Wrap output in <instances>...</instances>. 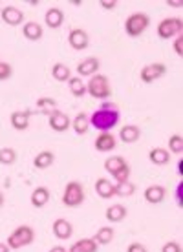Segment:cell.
I'll list each match as a JSON object with an SVG mask.
<instances>
[{
    "mask_svg": "<svg viewBox=\"0 0 183 252\" xmlns=\"http://www.w3.org/2000/svg\"><path fill=\"white\" fill-rule=\"evenodd\" d=\"M119 119L121 115L117 112V108L115 104L112 102H105L99 110H95L92 117H90V126H94L95 130H99V132H110L112 128L119 125Z\"/></svg>",
    "mask_w": 183,
    "mask_h": 252,
    "instance_id": "obj_1",
    "label": "cell"
},
{
    "mask_svg": "<svg viewBox=\"0 0 183 252\" xmlns=\"http://www.w3.org/2000/svg\"><path fill=\"white\" fill-rule=\"evenodd\" d=\"M105 168H107V172L114 177L117 183L128 181V177H130V164H128V161L123 156H112V158H108L105 161Z\"/></svg>",
    "mask_w": 183,
    "mask_h": 252,
    "instance_id": "obj_2",
    "label": "cell"
},
{
    "mask_svg": "<svg viewBox=\"0 0 183 252\" xmlns=\"http://www.w3.org/2000/svg\"><path fill=\"white\" fill-rule=\"evenodd\" d=\"M86 94L92 95L94 99L105 101L112 95V88H110V82H108L107 75H92L90 77L88 84H86Z\"/></svg>",
    "mask_w": 183,
    "mask_h": 252,
    "instance_id": "obj_3",
    "label": "cell"
},
{
    "mask_svg": "<svg viewBox=\"0 0 183 252\" xmlns=\"http://www.w3.org/2000/svg\"><path fill=\"white\" fill-rule=\"evenodd\" d=\"M33 240H35V230L30 225H20V227H17L9 234L6 243L9 249L17 251V249H22L26 245H32Z\"/></svg>",
    "mask_w": 183,
    "mask_h": 252,
    "instance_id": "obj_4",
    "label": "cell"
},
{
    "mask_svg": "<svg viewBox=\"0 0 183 252\" xmlns=\"http://www.w3.org/2000/svg\"><path fill=\"white\" fill-rule=\"evenodd\" d=\"M150 26V17L143 11L132 13L128 19L125 20V32L128 37H139L143 32H146V28Z\"/></svg>",
    "mask_w": 183,
    "mask_h": 252,
    "instance_id": "obj_5",
    "label": "cell"
},
{
    "mask_svg": "<svg viewBox=\"0 0 183 252\" xmlns=\"http://www.w3.org/2000/svg\"><path fill=\"white\" fill-rule=\"evenodd\" d=\"M86 199V192L82 189V185L79 181H70L66 187H64L63 192V203L68 208H77L81 207Z\"/></svg>",
    "mask_w": 183,
    "mask_h": 252,
    "instance_id": "obj_6",
    "label": "cell"
},
{
    "mask_svg": "<svg viewBox=\"0 0 183 252\" xmlns=\"http://www.w3.org/2000/svg\"><path fill=\"white\" fill-rule=\"evenodd\" d=\"M183 30V22L182 19L178 17H169V19H163L158 24V37L163 38V40H169V38H176Z\"/></svg>",
    "mask_w": 183,
    "mask_h": 252,
    "instance_id": "obj_7",
    "label": "cell"
},
{
    "mask_svg": "<svg viewBox=\"0 0 183 252\" xmlns=\"http://www.w3.org/2000/svg\"><path fill=\"white\" fill-rule=\"evenodd\" d=\"M165 73H167V66L163 63H150L146 64V66H143L139 77H141V81L145 82V84H150V82L161 79Z\"/></svg>",
    "mask_w": 183,
    "mask_h": 252,
    "instance_id": "obj_8",
    "label": "cell"
},
{
    "mask_svg": "<svg viewBox=\"0 0 183 252\" xmlns=\"http://www.w3.org/2000/svg\"><path fill=\"white\" fill-rule=\"evenodd\" d=\"M0 19L4 20V24L15 28V26H20L24 22V13L20 11L19 7L6 6V7H2V11H0Z\"/></svg>",
    "mask_w": 183,
    "mask_h": 252,
    "instance_id": "obj_9",
    "label": "cell"
},
{
    "mask_svg": "<svg viewBox=\"0 0 183 252\" xmlns=\"http://www.w3.org/2000/svg\"><path fill=\"white\" fill-rule=\"evenodd\" d=\"M68 42L70 46L73 48V50L81 51V50H86L90 44V37L88 33L84 32V30H81V28H75V30H72L68 35Z\"/></svg>",
    "mask_w": 183,
    "mask_h": 252,
    "instance_id": "obj_10",
    "label": "cell"
},
{
    "mask_svg": "<svg viewBox=\"0 0 183 252\" xmlns=\"http://www.w3.org/2000/svg\"><path fill=\"white\" fill-rule=\"evenodd\" d=\"M70 123H72L70 117L61 110H55L51 115H48V125L53 132H66L70 128Z\"/></svg>",
    "mask_w": 183,
    "mask_h": 252,
    "instance_id": "obj_11",
    "label": "cell"
},
{
    "mask_svg": "<svg viewBox=\"0 0 183 252\" xmlns=\"http://www.w3.org/2000/svg\"><path fill=\"white\" fill-rule=\"evenodd\" d=\"M99 66H101V61L97 57H88L81 61L77 64V75L79 77H92L99 71Z\"/></svg>",
    "mask_w": 183,
    "mask_h": 252,
    "instance_id": "obj_12",
    "label": "cell"
},
{
    "mask_svg": "<svg viewBox=\"0 0 183 252\" xmlns=\"http://www.w3.org/2000/svg\"><path fill=\"white\" fill-rule=\"evenodd\" d=\"M117 145V139L114 133L110 132H101L94 141V146L97 152H112Z\"/></svg>",
    "mask_w": 183,
    "mask_h": 252,
    "instance_id": "obj_13",
    "label": "cell"
},
{
    "mask_svg": "<svg viewBox=\"0 0 183 252\" xmlns=\"http://www.w3.org/2000/svg\"><path fill=\"white\" fill-rule=\"evenodd\" d=\"M143 195H145L146 203L158 205V203H161L165 197H167V190H165V187H161V185H150V187L145 189Z\"/></svg>",
    "mask_w": 183,
    "mask_h": 252,
    "instance_id": "obj_14",
    "label": "cell"
},
{
    "mask_svg": "<svg viewBox=\"0 0 183 252\" xmlns=\"http://www.w3.org/2000/svg\"><path fill=\"white\" fill-rule=\"evenodd\" d=\"M30 117H32V112L30 110H17V112H13L9 121H11V126L15 130H28V126H30Z\"/></svg>",
    "mask_w": 183,
    "mask_h": 252,
    "instance_id": "obj_15",
    "label": "cell"
},
{
    "mask_svg": "<svg viewBox=\"0 0 183 252\" xmlns=\"http://www.w3.org/2000/svg\"><path fill=\"white\" fill-rule=\"evenodd\" d=\"M53 234H55V238L59 240H70L72 238V234H73V227H72V223L68 220H64V218H59V220L53 221Z\"/></svg>",
    "mask_w": 183,
    "mask_h": 252,
    "instance_id": "obj_16",
    "label": "cell"
},
{
    "mask_svg": "<svg viewBox=\"0 0 183 252\" xmlns=\"http://www.w3.org/2000/svg\"><path fill=\"white\" fill-rule=\"evenodd\" d=\"M44 22L51 30H59L64 22V13L61 7H50L44 15Z\"/></svg>",
    "mask_w": 183,
    "mask_h": 252,
    "instance_id": "obj_17",
    "label": "cell"
},
{
    "mask_svg": "<svg viewBox=\"0 0 183 252\" xmlns=\"http://www.w3.org/2000/svg\"><path fill=\"white\" fill-rule=\"evenodd\" d=\"M22 35H24L28 40L35 42V40H40V38H42L44 30H42V26L38 24V22L32 20V22H26V24L22 26Z\"/></svg>",
    "mask_w": 183,
    "mask_h": 252,
    "instance_id": "obj_18",
    "label": "cell"
},
{
    "mask_svg": "<svg viewBox=\"0 0 183 252\" xmlns=\"http://www.w3.org/2000/svg\"><path fill=\"white\" fill-rule=\"evenodd\" d=\"M95 192L97 195L101 197V199H110V197H114L115 192H114V183L107 179V177H99L97 181H95Z\"/></svg>",
    "mask_w": 183,
    "mask_h": 252,
    "instance_id": "obj_19",
    "label": "cell"
},
{
    "mask_svg": "<svg viewBox=\"0 0 183 252\" xmlns=\"http://www.w3.org/2000/svg\"><path fill=\"white\" fill-rule=\"evenodd\" d=\"M139 137H141V130L136 125H125L119 130V139L126 145H132V143L139 141Z\"/></svg>",
    "mask_w": 183,
    "mask_h": 252,
    "instance_id": "obj_20",
    "label": "cell"
},
{
    "mask_svg": "<svg viewBox=\"0 0 183 252\" xmlns=\"http://www.w3.org/2000/svg\"><path fill=\"white\" fill-rule=\"evenodd\" d=\"M55 161V154L51 150H42L38 152L35 159H33V166L38 168V170H46V168H50L51 164Z\"/></svg>",
    "mask_w": 183,
    "mask_h": 252,
    "instance_id": "obj_21",
    "label": "cell"
},
{
    "mask_svg": "<svg viewBox=\"0 0 183 252\" xmlns=\"http://www.w3.org/2000/svg\"><path fill=\"white\" fill-rule=\"evenodd\" d=\"M50 190L46 189V187H37V189L32 192V205L35 208H42L48 205L50 201Z\"/></svg>",
    "mask_w": 183,
    "mask_h": 252,
    "instance_id": "obj_22",
    "label": "cell"
},
{
    "mask_svg": "<svg viewBox=\"0 0 183 252\" xmlns=\"http://www.w3.org/2000/svg\"><path fill=\"white\" fill-rule=\"evenodd\" d=\"M148 159H150L152 164L163 166V164H169V161H171V152L158 146V148H152V150L148 152Z\"/></svg>",
    "mask_w": 183,
    "mask_h": 252,
    "instance_id": "obj_23",
    "label": "cell"
},
{
    "mask_svg": "<svg viewBox=\"0 0 183 252\" xmlns=\"http://www.w3.org/2000/svg\"><path fill=\"white\" fill-rule=\"evenodd\" d=\"M97 249L99 245L94 241V238H82L70 247L68 252H97Z\"/></svg>",
    "mask_w": 183,
    "mask_h": 252,
    "instance_id": "obj_24",
    "label": "cell"
},
{
    "mask_svg": "<svg viewBox=\"0 0 183 252\" xmlns=\"http://www.w3.org/2000/svg\"><path fill=\"white\" fill-rule=\"evenodd\" d=\"M72 128H73V132H75L77 135H84L90 128V117L84 114V112L77 114L75 117H73V121H72Z\"/></svg>",
    "mask_w": 183,
    "mask_h": 252,
    "instance_id": "obj_25",
    "label": "cell"
},
{
    "mask_svg": "<svg viewBox=\"0 0 183 252\" xmlns=\"http://www.w3.org/2000/svg\"><path fill=\"white\" fill-rule=\"evenodd\" d=\"M105 216L110 223H119L126 218V207L125 205H112V207L107 208Z\"/></svg>",
    "mask_w": 183,
    "mask_h": 252,
    "instance_id": "obj_26",
    "label": "cell"
},
{
    "mask_svg": "<svg viewBox=\"0 0 183 252\" xmlns=\"http://www.w3.org/2000/svg\"><path fill=\"white\" fill-rule=\"evenodd\" d=\"M51 75L57 82H68L72 77V69L63 63H55V66L51 68Z\"/></svg>",
    "mask_w": 183,
    "mask_h": 252,
    "instance_id": "obj_27",
    "label": "cell"
},
{
    "mask_svg": "<svg viewBox=\"0 0 183 252\" xmlns=\"http://www.w3.org/2000/svg\"><path fill=\"white\" fill-rule=\"evenodd\" d=\"M114 240V228L112 227H101L94 236V241L97 245H108Z\"/></svg>",
    "mask_w": 183,
    "mask_h": 252,
    "instance_id": "obj_28",
    "label": "cell"
},
{
    "mask_svg": "<svg viewBox=\"0 0 183 252\" xmlns=\"http://www.w3.org/2000/svg\"><path fill=\"white\" fill-rule=\"evenodd\" d=\"M37 108L40 114L51 115L57 110V101L51 99V97H40V99H37Z\"/></svg>",
    "mask_w": 183,
    "mask_h": 252,
    "instance_id": "obj_29",
    "label": "cell"
},
{
    "mask_svg": "<svg viewBox=\"0 0 183 252\" xmlns=\"http://www.w3.org/2000/svg\"><path fill=\"white\" fill-rule=\"evenodd\" d=\"M68 86L73 97H84V94H86V84L81 77H70Z\"/></svg>",
    "mask_w": 183,
    "mask_h": 252,
    "instance_id": "obj_30",
    "label": "cell"
},
{
    "mask_svg": "<svg viewBox=\"0 0 183 252\" xmlns=\"http://www.w3.org/2000/svg\"><path fill=\"white\" fill-rule=\"evenodd\" d=\"M114 192L115 195H121V197H128L136 192V185L130 183V181H121V183L114 185Z\"/></svg>",
    "mask_w": 183,
    "mask_h": 252,
    "instance_id": "obj_31",
    "label": "cell"
},
{
    "mask_svg": "<svg viewBox=\"0 0 183 252\" xmlns=\"http://www.w3.org/2000/svg\"><path fill=\"white\" fill-rule=\"evenodd\" d=\"M17 161V152L13 150V148H2L0 150V164H4V166H9Z\"/></svg>",
    "mask_w": 183,
    "mask_h": 252,
    "instance_id": "obj_32",
    "label": "cell"
},
{
    "mask_svg": "<svg viewBox=\"0 0 183 252\" xmlns=\"http://www.w3.org/2000/svg\"><path fill=\"white\" fill-rule=\"evenodd\" d=\"M169 152H172V154H182L183 152V139L182 135H172L171 139H169Z\"/></svg>",
    "mask_w": 183,
    "mask_h": 252,
    "instance_id": "obj_33",
    "label": "cell"
},
{
    "mask_svg": "<svg viewBox=\"0 0 183 252\" xmlns=\"http://www.w3.org/2000/svg\"><path fill=\"white\" fill-rule=\"evenodd\" d=\"M11 75H13L11 64L0 63V81H7V79H11Z\"/></svg>",
    "mask_w": 183,
    "mask_h": 252,
    "instance_id": "obj_34",
    "label": "cell"
},
{
    "mask_svg": "<svg viewBox=\"0 0 183 252\" xmlns=\"http://www.w3.org/2000/svg\"><path fill=\"white\" fill-rule=\"evenodd\" d=\"M161 252H182V245L178 241H167L163 247H161Z\"/></svg>",
    "mask_w": 183,
    "mask_h": 252,
    "instance_id": "obj_35",
    "label": "cell"
},
{
    "mask_svg": "<svg viewBox=\"0 0 183 252\" xmlns=\"http://www.w3.org/2000/svg\"><path fill=\"white\" fill-rule=\"evenodd\" d=\"M126 252H148V251H146L145 245H141V243H138V241H134V243H130V245H128Z\"/></svg>",
    "mask_w": 183,
    "mask_h": 252,
    "instance_id": "obj_36",
    "label": "cell"
},
{
    "mask_svg": "<svg viewBox=\"0 0 183 252\" xmlns=\"http://www.w3.org/2000/svg\"><path fill=\"white\" fill-rule=\"evenodd\" d=\"M174 51H176L180 57L183 55V38H182V35H178V37L174 38Z\"/></svg>",
    "mask_w": 183,
    "mask_h": 252,
    "instance_id": "obj_37",
    "label": "cell"
},
{
    "mask_svg": "<svg viewBox=\"0 0 183 252\" xmlns=\"http://www.w3.org/2000/svg\"><path fill=\"white\" fill-rule=\"evenodd\" d=\"M99 4H101L103 9H115L117 0H99Z\"/></svg>",
    "mask_w": 183,
    "mask_h": 252,
    "instance_id": "obj_38",
    "label": "cell"
},
{
    "mask_svg": "<svg viewBox=\"0 0 183 252\" xmlns=\"http://www.w3.org/2000/svg\"><path fill=\"white\" fill-rule=\"evenodd\" d=\"M182 190H183V183H180V185H178V189H176V199H178V205H180V207L183 205V201H182Z\"/></svg>",
    "mask_w": 183,
    "mask_h": 252,
    "instance_id": "obj_39",
    "label": "cell"
},
{
    "mask_svg": "<svg viewBox=\"0 0 183 252\" xmlns=\"http://www.w3.org/2000/svg\"><path fill=\"white\" fill-rule=\"evenodd\" d=\"M167 4H169V6L171 7H182V0H167Z\"/></svg>",
    "mask_w": 183,
    "mask_h": 252,
    "instance_id": "obj_40",
    "label": "cell"
},
{
    "mask_svg": "<svg viewBox=\"0 0 183 252\" xmlns=\"http://www.w3.org/2000/svg\"><path fill=\"white\" fill-rule=\"evenodd\" d=\"M0 252H11V249L7 247V243H4V241H0Z\"/></svg>",
    "mask_w": 183,
    "mask_h": 252,
    "instance_id": "obj_41",
    "label": "cell"
},
{
    "mask_svg": "<svg viewBox=\"0 0 183 252\" xmlns=\"http://www.w3.org/2000/svg\"><path fill=\"white\" fill-rule=\"evenodd\" d=\"M50 252H68V249H64V247H53V249H50Z\"/></svg>",
    "mask_w": 183,
    "mask_h": 252,
    "instance_id": "obj_42",
    "label": "cell"
},
{
    "mask_svg": "<svg viewBox=\"0 0 183 252\" xmlns=\"http://www.w3.org/2000/svg\"><path fill=\"white\" fill-rule=\"evenodd\" d=\"M178 172H180V176H183V159L178 161Z\"/></svg>",
    "mask_w": 183,
    "mask_h": 252,
    "instance_id": "obj_43",
    "label": "cell"
},
{
    "mask_svg": "<svg viewBox=\"0 0 183 252\" xmlns=\"http://www.w3.org/2000/svg\"><path fill=\"white\" fill-rule=\"evenodd\" d=\"M4 201H6V199H4V194H2V192H0V208L4 207Z\"/></svg>",
    "mask_w": 183,
    "mask_h": 252,
    "instance_id": "obj_44",
    "label": "cell"
}]
</instances>
